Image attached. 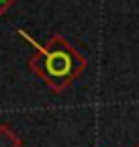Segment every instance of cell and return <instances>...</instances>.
<instances>
[{
  "label": "cell",
  "instance_id": "obj_1",
  "mask_svg": "<svg viewBox=\"0 0 139 147\" xmlns=\"http://www.w3.org/2000/svg\"><path fill=\"white\" fill-rule=\"evenodd\" d=\"M29 41L37 49L29 59V67L53 92H61L63 88H67L86 69L84 55L61 35H51L45 45H39L33 39Z\"/></svg>",
  "mask_w": 139,
  "mask_h": 147
},
{
  "label": "cell",
  "instance_id": "obj_2",
  "mask_svg": "<svg viewBox=\"0 0 139 147\" xmlns=\"http://www.w3.org/2000/svg\"><path fill=\"white\" fill-rule=\"evenodd\" d=\"M0 147H23L21 137L8 125H0Z\"/></svg>",
  "mask_w": 139,
  "mask_h": 147
},
{
  "label": "cell",
  "instance_id": "obj_3",
  "mask_svg": "<svg viewBox=\"0 0 139 147\" xmlns=\"http://www.w3.org/2000/svg\"><path fill=\"white\" fill-rule=\"evenodd\" d=\"M12 4H14V0H0V16H2Z\"/></svg>",
  "mask_w": 139,
  "mask_h": 147
},
{
  "label": "cell",
  "instance_id": "obj_4",
  "mask_svg": "<svg viewBox=\"0 0 139 147\" xmlns=\"http://www.w3.org/2000/svg\"><path fill=\"white\" fill-rule=\"evenodd\" d=\"M137 147H139V143H137Z\"/></svg>",
  "mask_w": 139,
  "mask_h": 147
}]
</instances>
